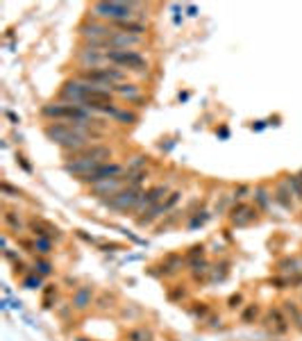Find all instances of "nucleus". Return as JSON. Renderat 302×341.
<instances>
[{
  "instance_id": "nucleus-8",
  "label": "nucleus",
  "mask_w": 302,
  "mask_h": 341,
  "mask_svg": "<svg viewBox=\"0 0 302 341\" xmlns=\"http://www.w3.org/2000/svg\"><path fill=\"white\" fill-rule=\"evenodd\" d=\"M77 62H80L82 71H94V68L109 66V55L105 50H98V48L82 46V50L77 52Z\"/></svg>"
},
{
  "instance_id": "nucleus-18",
  "label": "nucleus",
  "mask_w": 302,
  "mask_h": 341,
  "mask_svg": "<svg viewBox=\"0 0 302 341\" xmlns=\"http://www.w3.org/2000/svg\"><path fill=\"white\" fill-rule=\"evenodd\" d=\"M166 207H164V203H159V205H155V207H148L143 212V216H136V225L139 228H150L155 221H159L162 216H166Z\"/></svg>"
},
{
  "instance_id": "nucleus-47",
  "label": "nucleus",
  "mask_w": 302,
  "mask_h": 341,
  "mask_svg": "<svg viewBox=\"0 0 302 341\" xmlns=\"http://www.w3.org/2000/svg\"><path fill=\"white\" fill-rule=\"evenodd\" d=\"M16 162H18V166H21L23 170H25V173H32V166L27 164V159L23 157V155H16Z\"/></svg>"
},
{
  "instance_id": "nucleus-31",
  "label": "nucleus",
  "mask_w": 302,
  "mask_h": 341,
  "mask_svg": "<svg viewBox=\"0 0 302 341\" xmlns=\"http://www.w3.org/2000/svg\"><path fill=\"white\" fill-rule=\"evenodd\" d=\"M286 187H289V191H293V196L298 198V201H302V180L298 178V175H286Z\"/></svg>"
},
{
  "instance_id": "nucleus-10",
  "label": "nucleus",
  "mask_w": 302,
  "mask_h": 341,
  "mask_svg": "<svg viewBox=\"0 0 302 341\" xmlns=\"http://www.w3.org/2000/svg\"><path fill=\"white\" fill-rule=\"evenodd\" d=\"M168 193H170L168 184H157V187H150L148 191L141 193V201H139V205H136L134 212H145L148 207H155V205L164 203L168 198Z\"/></svg>"
},
{
  "instance_id": "nucleus-42",
  "label": "nucleus",
  "mask_w": 302,
  "mask_h": 341,
  "mask_svg": "<svg viewBox=\"0 0 302 341\" xmlns=\"http://www.w3.org/2000/svg\"><path fill=\"white\" fill-rule=\"evenodd\" d=\"M114 296H111V294H107V291H105V294H100V298L98 300H96V303H98V307H100V309H107V307H114Z\"/></svg>"
},
{
  "instance_id": "nucleus-39",
  "label": "nucleus",
  "mask_w": 302,
  "mask_h": 341,
  "mask_svg": "<svg viewBox=\"0 0 302 341\" xmlns=\"http://www.w3.org/2000/svg\"><path fill=\"white\" fill-rule=\"evenodd\" d=\"M270 285L275 287V289H291V277H284V275H275L270 277Z\"/></svg>"
},
{
  "instance_id": "nucleus-13",
  "label": "nucleus",
  "mask_w": 302,
  "mask_h": 341,
  "mask_svg": "<svg viewBox=\"0 0 302 341\" xmlns=\"http://www.w3.org/2000/svg\"><path fill=\"white\" fill-rule=\"evenodd\" d=\"M111 155H114V150H111L109 146L94 144V146H89V148L80 150L77 155H73V157H86V159H96V162H100V164H107L111 159Z\"/></svg>"
},
{
  "instance_id": "nucleus-9",
  "label": "nucleus",
  "mask_w": 302,
  "mask_h": 341,
  "mask_svg": "<svg viewBox=\"0 0 302 341\" xmlns=\"http://www.w3.org/2000/svg\"><path fill=\"white\" fill-rule=\"evenodd\" d=\"M227 216H230V223L234 228H248L250 223L257 221V207H252V205L241 201V203H236L234 207H230Z\"/></svg>"
},
{
  "instance_id": "nucleus-44",
  "label": "nucleus",
  "mask_w": 302,
  "mask_h": 341,
  "mask_svg": "<svg viewBox=\"0 0 302 341\" xmlns=\"http://www.w3.org/2000/svg\"><path fill=\"white\" fill-rule=\"evenodd\" d=\"M198 257H204V243H196L189 248V260H198Z\"/></svg>"
},
{
  "instance_id": "nucleus-5",
  "label": "nucleus",
  "mask_w": 302,
  "mask_h": 341,
  "mask_svg": "<svg viewBox=\"0 0 302 341\" xmlns=\"http://www.w3.org/2000/svg\"><path fill=\"white\" fill-rule=\"evenodd\" d=\"M141 193H143V189L125 187V189H120L118 193H114V196L105 198V201H100V203L105 205L107 209H111V212H134L136 205L141 201Z\"/></svg>"
},
{
  "instance_id": "nucleus-34",
  "label": "nucleus",
  "mask_w": 302,
  "mask_h": 341,
  "mask_svg": "<svg viewBox=\"0 0 302 341\" xmlns=\"http://www.w3.org/2000/svg\"><path fill=\"white\" fill-rule=\"evenodd\" d=\"M209 218H212V214H209V212H198V214H193L191 221H189V230H196V228L204 225Z\"/></svg>"
},
{
  "instance_id": "nucleus-7",
  "label": "nucleus",
  "mask_w": 302,
  "mask_h": 341,
  "mask_svg": "<svg viewBox=\"0 0 302 341\" xmlns=\"http://www.w3.org/2000/svg\"><path fill=\"white\" fill-rule=\"evenodd\" d=\"M128 173V168L123 166V164H116V162H107V164H100L98 168L94 170V173L84 175V178H77L82 184H89V187H94V184L102 182V180H109V178H123V175Z\"/></svg>"
},
{
  "instance_id": "nucleus-33",
  "label": "nucleus",
  "mask_w": 302,
  "mask_h": 341,
  "mask_svg": "<svg viewBox=\"0 0 302 341\" xmlns=\"http://www.w3.org/2000/svg\"><path fill=\"white\" fill-rule=\"evenodd\" d=\"M257 316H259V307H257V305H248L246 309L241 311V323H255Z\"/></svg>"
},
{
  "instance_id": "nucleus-37",
  "label": "nucleus",
  "mask_w": 302,
  "mask_h": 341,
  "mask_svg": "<svg viewBox=\"0 0 302 341\" xmlns=\"http://www.w3.org/2000/svg\"><path fill=\"white\" fill-rule=\"evenodd\" d=\"M191 314L196 316V319L204 321V319L209 316V305H207V303H193V307H191Z\"/></svg>"
},
{
  "instance_id": "nucleus-35",
  "label": "nucleus",
  "mask_w": 302,
  "mask_h": 341,
  "mask_svg": "<svg viewBox=\"0 0 302 341\" xmlns=\"http://www.w3.org/2000/svg\"><path fill=\"white\" fill-rule=\"evenodd\" d=\"M41 285H43V275H39V273H30V275L23 277V287L25 289H39Z\"/></svg>"
},
{
  "instance_id": "nucleus-21",
  "label": "nucleus",
  "mask_w": 302,
  "mask_h": 341,
  "mask_svg": "<svg viewBox=\"0 0 302 341\" xmlns=\"http://www.w3.org/2000/svg\"><path fill=\"white\" fill-rule=\"evenodd\" d=\"M111 27L118 32H128V34H134V37H143L148 32V25L143 21H120V23H111Z\"/></svg>"
},
{
  "instance_id": "nucleus-25",
  "label": "nucleus",
  "mask_w": 302,
  "mask_h": 341,
  "mask_svg": "<svg viewBox=\"0 0 302 341\" xmlns=\"http://www.w3.org/2000/svg\"><path fill=\"white\" fill-rule=\"evenodd\" d=\"M114 121H116V123H120V125H134V123H139V114H134V111L123 109V107H120L118 114L114 116Z\"/></svg>"
},
{
  "instance_id": "nucleus-11",
  "label": "nucleus",
  "mask_w": 302,
  "mask_h": 341,
  "mask_svg": "<svg viewBox=\"0 0 302 341\" xmlns=\"http://www.w3.org/2000/svg\"><path fill=\"white\" fill-rule=\"evenodd\" d=\"M120 189H125V180L123 178H109V180H102V182L94 184L91 187V196L100 198V201H105V198L114 196V193H118Z\"/></svg>"
},
{
  "instance_id": "nucleus-51",
  "label": "nucleus",
  "mask_w": 302,
  "mask_h": 341,
  "mask_svg": "<svg viewBox=\"0 0 302 341\" xmlns=\"http://www.w3.org/2000/svg\"><path fill=\"white\" fill-rule=\"evenodd\" d=\"M218 136H221V139H227V136H230L227 128H221V130H218Z\"/></svg>"
},
{
  "instance_id": "nucleus-50",
  "label": "nucleus",
  "mask_w": 302,
  "mask_h": 341,
  "mask_svg": "<svg viewBox=\"0 0 302 341\" xmlns=\"http://www.w3.org/2000/svg\"><path fill=\"white\" fill-rule=\"evenodd\" d=\"M5 114H7V119L12 121V123H18V121H21V119H18L16 114H14V111H5Z\"/></svg>"
},
{
  "instance_id": "nucleus-26",
  "label": "nucleus",
  "mask_w": 302,
  "mask_h": 341,
  "mask_svg": "<svg viewBox=\"0 0 302 341\" xmlns=\"http://www.w3.org/2000/svg\"><path fill=\"white\" fill-rule=\"evenodd\" d=\"M125 339L128 341H153V332L148 328H132V330H128Z\"/></svg>"
},
{
  "instance_id": "nucleus-4",
  "label": "nucleus",
  "mask_w": 302,
  "mask_h": 341,
  "mask_svg": "<svg viewBox=\"0 0 302 341\" xmlns=\"http://www.w3.org/2000/svg\"><path fill=\"white\" fill-rule=\"evenodd\" d=\"M109 55V66H116V68H123L125 73L128 71H134V73H145L148 71V60L145 55L136 50H111L107 52Z\"/></svg>"
},
{
  "instance_id": "nucleus-41",
  "label": "nucleus",
  "mask_w": 302,
  "mask_h": 341,
  "mask_svg": "<svg viewBox=\"0 0 302 341\" xmlns=\"http://www.w3.org/2000/svg\"><path fill=\"white\" fill-rule=\"evenodd\" d=\"M177 218H179V212H173V214H170V216L166 218V221H164L162 225L157 228V232H159V235H164V232H166L170 225H175V223H177Z\"/></svg>"
},
{
  "instance_id": "nucleus-28",
  "label": "nucleus",
  "mask_w": 302,
  "mask_h": 341,
  "mask_svg": "<svg viewBox=\"0 0 302 341\" xmlns=\"http://www.w3.org/2000/svg\"><path fill=\"white\" fill-rule=\"evenodd\" d=\"M145 178H148L145 170H136V173H125L123 175L125 184H128V187H136V189H141V184L145 182Z\"/></svg>"
},
{
  "instance_id": "nucleus-19",
  "label": "nucleus",
  "mask_w": 302,
  "mask_h": 341,
  "mask_svg": "<svg viewBox=\"0 0 302 341\" xmlns=\"http://www.w3.org/2000/svg\"><path fill=\"white\" fill-rule=\"evenodd\" d=\"M182 266H184L182 255H175V252H170V255H166V257L162 260V266H159V273H157V275H164V277L175 275V273L182 271Z\"/></svg>"
},
{
  "instance_id": "nucleus-17",
  "label": "nucleus",
  "mask_w": 302,
  "mask_h": 341,
  "mask_svg": "<svg viewBox=\"0 0 302 341\" xmlns=\"http://www.w3.org/2000/svg\"><path fill=\"white\" fill-rule=\"evenodd\" d=\"M114 96H118V98H123L128 102H141V98H143L141 87L134 84V82H123V84L114 87Z\"/></svg>"
},
{
  "instance_id": "nucleus-46",
  "label": "nucleus",
  "mask_w": 302,
  "mask_h": 341,
  "mask_svg": "<svg viewBox=\"0 0 302 341\" xmlns=\"http://www.w3.org/2000/svg\"><path fill=\"white\" fill-rule=\"evenodd\" d=\"M168 298H170V300H182V298H187V291H184L182 287H177V289H173V291L168 294Z\"/></svg>"
},
{
  "instance_id": "nucleus-32",
  "label": "nucleus",
  "mask_w": 302,
  "mask_h": 341,
  "mask_svg": "<svg viewBox=\"0 0 302 341\" xmlns=\"http://www.w3.org/2000/svg\"><path fill=\"white\" fill-rule=\"evenodd\" d=\"M145 164H148V155H134L125 168L128 173H136V170H145Z\"/></svg>"
},
{
  "instance_id": "nucleus-2",
  "label": "nucleus",
  "mask_w": 302,
  "mask_h": 341,
  "mask_svg": "<svg viewBox=\"0 0 302 341\" xmlns=\"http://www.w3.org/2000/svg\"><path fill=\"white\" fill-rule=\"evenodd\" d=\"M41 116L50 119L55 123H94V114L82 105H71V102H50L41 107Z\"/></svg>"
},
{
  "instance_id": "nucleus-16",
  "label": "nucleus",
  "mask_w": 302,
  "mask_h": 341,
  "mask_svg": "<svg viewBox=\"0 0 302 341\" xmlns=\"http://www.w3.org/2000/svg\"><path fill=\"white\" fill-rule=\"evenodd\" d=\"M91 303H94V289L91 287H77L75 294H73V300H71L73 309L84 311L91 307Z\"/></svg>"
},
{
  "instance_id": "nucleus-22",
  "label": "nucleus",
  "mask_w": 302,
  "mask_h": 341,
  "mask_svg": "<svg viewBox=\"0 0 302 341\" xmlns=\"http://www.w3.org/2000/svg\"><path fill=\"white\" fill-rule=\"evenodd\" d=\"M5 225L9 228V230L12 232H23V228H25V223H23V218H21V214L18 212H12V209H7V212H5Z\"/></svg>"
},
{
  "instance_id": "nucleus-30",
  "label": "nucleus",
  "mask_w": 302,
  "mask_h": 341,
  "mask_svg": "<svg viewBox=\"0 0 302 341\" xmlns=\"http://www.w3.org/2000/svg\"><path fill=\"white\" fill-rule=\"evenodd\" d=\"M227 262H223V264H216L212 266V275H209V282H223L227 277V273H230V269H227Z\"/></svg>"
},
{
  "instance_id": "nucleus-20",
  "label": "nucleus",
  "mask_w": 302,
  "mask_h": 341,
  "mask_svg": "<svg viewBox=\"0 0 302 341\" xmlns=\"http://www.w3.org/2000/svg\"><path fill=\"white\" fill-rule=\"evenodd\" d=\"M277 273L284 277H293V275H300L302 273V260H295V257H284V260L277 262Z\"/></svg>"
},
{
  "instance_id": "nucleus-52",
  "label": "nucleus",
  "mask_w": 302,
  "mask_h": 341,
  "mask_svg": "<svg viewBox=\"0 0 302 341\" xmlns=\"http://www.w3.org/2000/svg\"><path fill=\"white\" fill-rule=\"evenodd\" d=\"M12 307H14V309H21L23 303H21V300H12Z\"/></svg>"
},
{
  "instance_id": "nucleus-1",
  "label": "nucleus",
  "mask_w": 302,
  "mask_h": 341,
  "mask_svg": "<svg viewBox=\"0 0 302 341\" xmlns=\"http://www.w3.org/2000/svg\"><path fill=\"white\" fill-rule=\"evenodd\" d=\"M143 7V3H136V0H109V3H94L91 5V18H98L105 23H120V21H134L136 12Z\"/></svg>"
},
{
  "instance_id": "nucleus-24",
  "label": "nucleus",
  "mask_w": 302,
  "mask_h": 341,
  "mask_svg": "<svg viewBox=\"0 0 302 341\" xmlns=\"http://www.w3.org/2000/svg\"><path fill=\"white\" fill-rule=\"evenodd\" d=\"M252 196H255V203H257V207H259V209H268L270 207L273 196L268 193V189H266V187H255Z\"/></svg>"
},
{
  "instance_id": "nucleus-12",
  "label": "nucleus",
  "mask_w": 302,
  "mask_h": 341,
  "mask_svg": "<svg viewBox=\"0 0 302 341\" xmlns=\"http://www.w3.org/2000/svg\"><path fill=\"white\" fill-rule=\"evenodd\" d=\"M289 316L284 314V309L282 307H270L268 309V316L264 319V325L266 328H270L275 334H284L286 330H289Z\"/></svg>"
},
{
  "instance_id": "nucleus-27",
  "label": "nucleus",
  "mask_w": 302,
  "mask_h": 341,
  "mask_svg": "<svg viewBox=\"0 0 302 341\" xmlns=\"http://www.w3.org/2000/svg\"><path fill=\"white\" fill-rule=\"evenodd\" d=\"M282 309H284V314L289 316V321L293 325H298V321H300V316H302V311L298 309V305L293 303V300H284L282 303Z\"/></svg>"
},
{
  "instance_id": "nucleus-3",
  "label": "nucleus",
  "mask_w": 302,
  "mask_h": 341,
  "mask_svg": "<svg viewBox=\"0 0 302 341\" xmlns=\"http://www.w3.org/2000/svg\"><path fill=\"white\" fill-rule=\"evenodd\" d=\"M77 77L91 82V84L109 87V89L128 82V73H125L123 68H116V66H102V68H94V71H80Z\"/></svg>"
},
{
  "instance_id": "nucleus-38",
  "label": "nucleus",
  "mask_w": 302,
  "mask_h": 341,
  "mask_svg": "<svg viewBox=\"0 0 302 341\" xmlns=\"http://www.w3.org/2000/svg\"><path fill=\"white\" fill-rule=\"evenodd\" d=\"M0 191H3L7 198H21V191H18L16 187H12L7 180H3V182H0Z\"/></svg>"
},
{
  "instance_id": "nucleus-49",
  "label": "nucleus",
  "mask_w": 302,
  "mask_h": 341,
  "mask_svg": "<svg viewBox=\"0 0 302 341\" xmlns=\"http://www.w3.org/2000/svg\"><path fill=\"white\" fill-rule=\"evenodd\" d=\"M187 12H189V16H198V7H196V5H189Z\"/></svg>"
},
{
  "instance_id": "nucleus-29",
  "label": "nucleus",
  "mask_w": 302,
  "mask_h": 341,
  "mask_svg": "<svg viewBox=\"0 0 302 341\" xmlns=\"http://www.w3.org/2000/svg\"><path fill=\"white\" fill-rule=\"evenodd\" d=\"M289 196H291L289 187H286V184H282V187L277 189V193H275V196H273V198H275V201L280 203V205H282V207H284V209H293V201H291Z\"/></svg>"
},
{
  "instance_id": "nucleus-53",
  "label": "nucleus",
  "mask_w": 302,
  "mask_h": 341,
  "mask_svg": "<svg viewBox=\"0 0 302 341\" xmlns=\"http://www.w3.org/2000/svg\"><path fill=\"white\" fill-rule=\"evenodd\" d=\"M298 178H300V180H302V173H300V175H298Z\"/></svg>"
},
{
  "instance_id": "nucleus-43",
  "label": "nucleus",
  "mask_w": 302,
  "mask_h": 341,
  "mask_svg": "<svg viewBox=\"0 0 302 341\" xmlns=\"http://www.w3.org/2000/svg\"><path fill=\"white\" fill-rule=\"evenodd\" d=\"M250 191H252V189L248 187V184H238V187L234 189V196H232V198H234V201H238V203H241L243 198H246V196H248V193H250Z\"/></svg>"
},
{
  "instance_id": "nucleus-48",
  "label": "nucleus",
  "mask_w": 302,
  "mask_h": 341,
  "mask_svg": "<svg viewBox=\"0 0 302 341\" xmlns=\"http://www.w3.org/2000/svg\"><path fill=\"white\" fill-rule=\"evenodd\" d=\"M264 128H266V123H264V121H257V123H252V130H257V132H261Z\"/></svg>"
},
{
  "instance_id": "nucleus-14",
  "label": "nucleus",
  "mask_w": 302,
  "mask_h": 341,
  "mask_svg": "<svg viewBox=\"0 0 302 341\" xmlns=\"http://www.w3.org/2000/svg\"><path fill=\"white\" fill-rule=\"evenodd\" d=\"M189 273H191L193 282H209V275H212V264H209L204 257H198V260H189Z\"/></svg>"
},
{
  "instance_id": "nucleus-6",
  "label": "nucleus",
  "mask_w": 302,
  "mask_h": 341,
  "mask_svg": "<svg viewBox=\"0 0 302 341\" xmlns=\"http://www.w3.org/2000/svg\"><path fill=\"white\" fill-rule=\"evenodd\" d=\"M80 37L84 39V43L89 41H102V39H109L114 34V27L105 21H98V18H86L80 27H77Z\"/></svg>"
},
{
  "instance_id": "nucleus-15",
  "label": "nucleus",
  "mask_w": 302,
  "mask_h": 341,
  "mask_svg": "<svg viewBox=\"0 0 302 341\" xmlns=\"http://www.w3.org/2000/svg\"><path fill=\"white\" fill-rule=\"evenodd\" d=\"M27 228H30V232L34 237H48V239H59L62 237L59 228H55L52 223L43 221V218H30Z\"/></svg>"
},
{
  "instance_id": "nucleus-40",
  "label": "nucleus",
  "mask_w": 302,
  "mask_h": 341,
  "mask_svg": "<svg viewBox=\"0 0 302 341\" xmlns=\"http://www.w3.org/2000/svg\"><path fill=\"white\" fill-rule=\"evenodd\" d=\"M179 198H182V191H170L168 198L164 201V207H166V212H170V209L175 207V205L179 203Z\"/></svg>"
},
{
  "instance_id": "nucleus-23",
  "label": "nucleus",
  "mask_w": 302,
  "mask_h": 341,
  "mask_svg": "<svg viewBox=\"0 0 302 341\" xmlns=\"http://www.w3.org/2000/svg\"><path fill=\"white\" fill-rule=\"evenodd\" d=\"M32 246H34V252H37L39 257H48L52 252V239H48V237H34Z\"/></svg>"
},
{
  "instance_id": "nucleus-45",
  "label": "nucleus",
  "mask_w": 302,
  "mask_h": 341,
  "mask_svg": "<svg viewBox=\"0 0 302 341\" xmlns=\"http://www.w3.org/2000/svg\"><path fill=\"white\" fill-rule=\"evenodd\" d=\"M241 303H243V296L234 294V296H230V300H227V307H230V309H236V307H241Z\"/></svg>"
},
{
  "instance_id": "nucleus-36",
  "label": "nucleus",
  "mask_w": 302,
  "mask_h": 341,
  "mask_svg": "<svg viewBox=\"0 0 302 341\" xmlns=\"http://www.w3.org/2000/svg\"><path fill=\"white\" fill-rule=\"evenodd\" d=\"M34 273H39V275H50L52 273V264L46 260V257H37V262H34Z\"/></svg>"
}]
</instances>
